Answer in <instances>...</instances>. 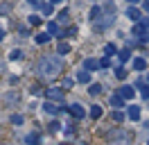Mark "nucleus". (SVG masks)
<instances>
[{"mask_svg":"<svg viewBox=\"0 0 149 145\" xmlns=\"http://www.w3.org/2000/svg\"><path fill=\"white\" fill-rule=\"evenodd\" d=\"M122 102H124L122 95H111V104H113V107H122Z\"/></svg>","mask_w":149,"mask_h":145,"instance_id":"obj_20","label":"nucleus"},{"mask_svg":"<svg viewBox=\"0 0 149 145\" xmlns=\"http://www.w3.org/2000/svg\"><path fill=\"white\" fill-rule=\"evenodd\" d=\"M41 11H43V14H52V5H43V7H41Z\"/></svg>","mask_w":149,"mask_h":145,"instance_id":"obj_29","label":"nucleus"},{"mask_svg":"<svg viewBox=\"0 0 149 145\" xmlns=\"http://www.w3.org/2000/svg\"><path fill=\"white\" fill-rule=\"evenodd\" d=\"M34 39H36V43H47V41H50V32H41V34L34 36Z\"/></svg>","mask_w":149,"mask_h":145,"instance_id":"obj_18","label":"nucleus"},{"mask_svg":"<svg viewBox=\"0 0 149 145\" xmlns=\"http://www.w3.org/2000/svg\"><path fill=\"white\" fill-rule=\"evenodd\" d=\"M109 141H111V145H129L131 136H129V132H124V129H115V132L109 134Z\"/></svg>","mask_w":149,"mask_h":145,"instance_id":"obj_2","label":"nucleus"},{"mask_svg":"<svg viewBox=\"0 0 149 145\" xmlns=\"http://www.w3.org/2000/svg\"><path fill=\"white\" fill-rule=\"evenodd\" d=\"M32 7H43V0H27Z\"/></svg>","mask_w":149,"mask_h":145,"instance_id":"obj_30","label":"nucleus"},{"mask_svg":"<svg viewBox=\"0 0 149 145\" xmlns=\"http://www.w3.org/2000/svg\"><path fill=\"white\" fill-rule=\"evenodd\" d=\"M70 52V45L68 43H59L56 45V54H68Z\"/></svg>","mask_w":149,"mask_h":145,"instance_id":"obj_19","label":"nucleus"},{"mask_svg":"<svg viewBox=\"0 0 149 145\" xmlns=\"http://www.w3.org/2000/svg\"><path fill=\"white\" fill-rule=\"evenodd\" d=\"M63 70V61L56 57V54H45L43 59H38L36 63V72L43 75V77H52V75H59Z\"/></svg>","mask_w":149,"mask_h":145,"instance_id":"obj_1","label":"nucleus"},{"mask_svg":"<svg viewBox=\"0 0 149 145\" xmlns=\"http://www.w3.org/2000/svg\"><path fill=\"white\" fill-rule=\"evenodd\" d=\"M84 68L86 70H97V68H100V61H97V59H86Z\"/></svg>","mask_w":149,"mask_h":145,"instance_id":"obj_9","label":"nucleus"},{"mask_svg":"<svg viewBox=\"0 0 149 145\" xmlns=\"http://www.w3.org/2000/svg\"><path fill=\"white\" fill-rule=\"evenodd\" d=\"M47 100L50 102H63V91L61 89H47Z\"/></svg>","mask_w":149,"mask_h":145,"instance_id":"obj_3","label":"nucleus"},{"mask_svg":"<svg viewBox=\"0 0 149 145\" xmlns=\"http://www.w3.org/2000/svg\"><path fill=\"white\" fill-rule=\"evenodd\" d=\"M147 145H149V143H147Z\"/></svg>","mask_w":149,"mask_h":145,"instance_id":"obj_38","label":"nucleus"},{"mask_svg":"<svg viewBox=\"0 0 149 145\" xmlns=\"http://www.w3.org/2000/svg\"><path fill=\"white\" fill-rule=\"evenodd\" d=\"M38 141H41V136H38L36 132H32V134H27V143H29V145H38Z\"/></svg>","mask_w":149,"mask_h":145,"instance_id":"obj_16","label":"nucleus"},{"mask_svg":"<svg viewBox=\"0 0 149 145\" xmlns=\"http://www.w3.org/2000/svg\"><path fill=\"white\" fill-rule=\"evenodd\" d=\"M142 7H145V11L149 14V0H145V5H142Z\"/></svg>","mask_w":149,"mask_h":145,"instance_id":"obj_34","label":"nucleus"},{"mask_svg":"<svg viewBox=\"0 0 149 145\" xmlns=\"http://www.w3.org/2000/svg\"><path fill=\"white\" fill-rule=\"evenodd\" d=\"M59 2H61V0H52V5H59Z\"/></svg>","mask_w":149,"mask_h":145,"instance_id":"obj_37","label":"nucleus"},{"mask_svg":"<svg viewBox=\"0 0 149 145\" xmlns=\"http://www.w3.org/2000/svg\"><path fill=\"white\" fill-rule=\"evenodd\" d=\"M129 118H131V120H138V118H140V107L131 104V107H129Z\"/></svg>","mask_w":149,"mask_h":145,"instance_id":"obj_11","label":"nucleus"},{"mask_svg":"<svg viewBox=\"0 0 149 145\" xmlns=\"http://www.w3.org/2000/svg\"><path fill=\"white\" fill-rule=\"evenodd\" d=\"M11 122H14V125H20V122H23V118H20V116H11Z\"/></svg>","mask_w":149,"mask_h":145,"instance_id":"obj_31","label":"nucleus"},{"mask_svg":"<svg viewBox=\"0 0 149 145\" xmlns=\"http://www.w3.org/2000/svg\"><path fill=\"white\" fill-rule=\"evenodd\" d=\"M68 109H70V116L77 118V120L86 116V111H84V107H81V104H72V107H68Z\"/></svg>","mask_w":149,"mask_h":145,"instance_id":"obj_5","label":"nucleus"},{"mask_svg":"<svg viewBox=\"0 0 149 145\" xmlns=\"http://www.w3.org/2000/svg\"><path fill=\"white\" fill-rule=\"evenodd\" d=\"M145 68H147V61L142 57H136L133 59V70H145Z\"/></svg>","mask_w":149,"mask_h":145,"instance_id":"obj_8","label":"nucleus"},{"mask_svg":"<svg viewBox=\"0 0 149 145\" xmlns=\"http://www.w3.org/2000/svg\"><path fill=\"white\" fill-rule=\"evenodd\" d=\"M2 39H5V30H0V41H2Z\"/></svg>","mask_w":149,"mask_h":145,"instance_id":"obj_35","label":"nucleus"},{"mask_svg":"<svg viewBox=\"0 0 149 145\" xmlns=\"http://www.w3.org/2000/svg\"><path fill=\"white\" fill-rule=\"evenodd\" d=\"M111 66V61H109V57H104L102 61H100V68H109Z\"/></svg>","mask_w":149,"mask_h":145,"instance_id":"obj_28","label":"nucleus"},{"mask_svg":"<svg viewBox=\"0 0 149 145\" xmlns=\"http://www.w3.org/2000/svg\"><path fill=\"white\" fill-rule=\"evenodd\" d=\"M127 2H129V5H136V2H140V0H127Z\"/></svg>","mask_w":149,"mask_h":145,"instance_id":"obj_36","label":"nucleus"},{"mask_svg":"<svg viewBox=\"0 0 149 145\" xmlns=\"http://www.w3.org/2000/svg\"><path fill=\"white\" fill-rule=\"evenodd\" d=\"M115 77H118V80H127V70H124V68H118V70H115Z\"/></svg>","mask_w":149,"mask_h":145,"instance_id":"obj_25","label":"nucleus"},{"mask_svg":"<svg viewBox=\"0 0 149 145\" xmlns=\"http://www.w3.org/2000/svg\"><path fill=\"white\" fill-rule=\"evenodd\" d=\"M100 16H102V9H100V7H93V9H91V20H93V23H97Z\"/></svg>","mask_w":149,"mask_h":145,"instance_id":"obj_14","label":"nucleus"},{"mask_svg":"<svg viewBox=\"0 0 149 145\" xmlns=\"http://www.w3.org/2000/svg\"><path fill=\"white\" fill-rule=\"evenodd\" d=\"M43 109H45L47 113H59V111H61V109L56 107L54 102H50V100H47V102H45V107H43Z\"/></svg>","mask_w":149,"mask_h":145,"instance_id":"obj_13","label":"nucleus"},{"mask_svg":"<svg viewBox=\"0 0 149 145\" xmlns=\"http://www.w3.org/2000/svg\"><path fill=\"white\" fill-rule=\"evenodd\" d=\"M36 23H41V18H38L36 14H32V16H29V25H36Z\"/></svg>","mask_w":149,"mask_h":145,"instance_id":"obj_27","label":"nucleus"},{"mask_svg":"<svg viewBox=\"0 0 149 145\" xmlns=\"http://www.w3.org/2000/svg\"><path fill=\"white\" fill-rule=\"evenodd\" d=\"M111 118H113V122H122V120H124V113H122V111H113Z\"/></svg>","mask_w":149,"mask_h":145,"instance_id":"obj_21","label":"nucleus"},{"mask_svg":"<svg viewBox=\"0 0 149 145\" xmlns=\"http://www.w3.org/2000/svg\"><path fill=\"white\" fill-rule=\"evenodd\" d=\"M129 48H127V50H122V52H120V61H127V59H129Z\"/></svg>","mask_w":149,"mask_h":145,"instance_id":"obj_26","label":"nucleus"},{"mask_svg":"<svg viewBox=\"0 0 149 145\" xmlns=\"http://www.w3.org/2000/svg\"><path fill=\"white\" fill-rule=\"evenodd\" d=\"M147 30H149V18H140L138 25L133 27V34H136V36H138V34H145Z\"/></svg>","mask_w":149,"mask_h":145,"instance_id":"obj_4","label":"nucleus"},{"mask_svg":"<svg viewBox=\"0 0 149 145\" xmlns=\"http://www.w3.org/2000/svg\"><path fill=\"white\" fill-rule=\"evenodd\" d=\"M104 52H106L109 57H111V54H115V52H118V48H115L113 43H106V48H104Z\"/></svg>","mask_w":149,"mask_h":145,"instance_id":"obj_22","label":"nucleus"},{"mask_svg":"<svg viewBox=\"0 0 149 145\" xmlns=\"http://www.w3.org/2000/svg\"><path fill=\"white\" fill-rule=\"evenodd\" d=\"M127 18H131V20H140V9H136L133 5L127 7Z\"/></svg>","mask_w":149,"mask_h":145,"instance_id":"obj_7","label":"nucleus"},{"mask_svg":"<svg viewBox=\"0 0 149 145\" xmlns=\"http://www.w3.org/2000/svg\"><path fill=\"white\" fill-rule=\"evenodd\" d=\"M9 59H23V50H11V54H9Z\"/></svg>","mask_w":149,"mask_h":145,"instance_id":"obj_24","label":"nucleus"},{"mask_svg":"<svg viewBox=\"0 0 149 145\" xmlns=\"http://www.w3.org/2000/svg\"><path fill=\"white\" fill-rule=\"evenodd\" d=\"M77 82H81V84H91V72L88 70H81L77 75Z\"/></svg>","mask_w":149,"mask_h":145,"instance_id":"obj_10","label":"nucleus"},{"mask_svg":"<svg viewBox=\"0 0 149 145\" xmlns=\"http://www.w3.org/2000/svg\"><path fill=\"white\" fill-rule=\"evenodd\" d=\"M88 93H91V95H100V93H102V84H91V86H88Z\"/></svg>","mask_w":149,"mask_h":145,"instance_id":"obj_17","label":"nucleus"},{"mask_svg":"<svg viewBox=\"0 0 149 145\" xmlns=\"http://www.w3.org/2000/svg\"><path fill=\"white\" fill-rule=\"evenodd\" d=\"M120 95L124 100H131L133 95H136V91H133V86H122V89H120Z\"/></svg>","mask_w":149,"mask_h":145,"instance_id":"obj_6","label":"nucleus"},{"mask_svg":"<svg viewBox=\"0 0 149 145\" xmlns=\"http://www.w3.org/2000/svg\"><path fill=\"white\" fill-rule=\"evenodd\" d=\"M56 18H59V23H68V20H70V14H68V11L63 9V11H61V14H59Z\"/></svg>","mask_w":149,"mask_h":145,"instance_id":"obj_23","label":"nucleus"},{"mask_svg":"<svg viewBox=\"0 0 149 145\" xmlns=\"http://www.w3.org/2000/svg\"><path fill=\"white\" fill-rule=\"evenodd\" d=\"M100 116H102V107H100V104H93V109H91V118L97 120Z\"/></svg>","mask_w":149,"mask_h":145,"instance_id":"obj_15","label":"nucleus"},{"mask_svg":"<svg viewBox=\"0 0 149 145\" xmlns=\"http://www.w3.org/2000/svg\"><path fill=\"white\" fill-rule=\"evenodd\" d=\"M47 32H50V36H52V34H56V36L63 34V32H61V27L56 25V23H50V25H47Z\"/></svg>","mask_w":149,"mask_h":145,"instance_id":"obj_12","label":"nucleus"},{"mask_svg":"<svg viewBox=\"0 0 149 145\" xmlns=\"http://www.w3.org/2000/svg\"><path fill=\"white\" fill-rule=\"evenodd\" d=\"M142 98L149 100V86H142Z\"/></svg>","mask_w":149,"mask_h":145,"instance_id":"obj_33","label":"nucleus"},{"mask_svg":"<svg viewBox=\"0 0 149 145\" xmlns=\"http://www.w3.org/2000/svg\"><path fill=\"white\" fill-rule=\"evenodd\" d=\"M59 129H61V125H59V122H52V125H50V132H59Z\"/></svg>","mask_w":149,"mask_h":145,"instance_id":"obj_32","label":"nucleus"}]
</instances>
